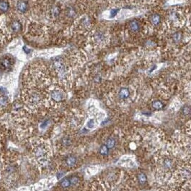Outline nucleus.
<instances>
[{"label": "nucleus", "instance_id": "obj_17", "mask_svg": "<svg viewBox=\"0 0 191 191\" xmlns=\"http://www.w3.org/2000/svg\"><path fill=\"white\" fill-rule=\"evenodd\" d=\"M86 126H87L88 128L89 129H93L95 126V120L94 119H91L90 120L88 121L87 124H86Z\"/></svg>", "mask_w": 191, "mask_h": 191}, {"label": "nucleus", "instance_id": "obj_14", "mask_svg": "<svg viewBox=\"0 0 191 191\" xmlns=\"http://www.w3.org/2000/svg\"><path fill=\"white\" fill-rule=\"evenodd\" d=\"M152 107L155 109H161L163 107V104L160 101H155L152 103Z\"/></svg>", "mask_w": 191, "mask_h": 191}, {"label": "nucleus", "instance_id": "obj_16", "mask_svg": "<svg viewBox=\"0 0 191 191\" xmlns=\"http://www.w3.org/2000/svg\"><path fill=\"white\" fill-rule=\"evenodd\" d=\"M138 180L139 182L142 184H144L146 181V176L143 173H139L138 175Z\"/></svg>", "mask_w": 191, "mask_h": 191}, {"label": "nucleus", "instance_id": "obj_15", "mask_svg": "<svg viewBox=\"0 0 191 191\" xmlns=\"http://www.w3.org/2000/svg\"><path fill=\"white\" fill-rule=\"evenodd\" d=\"M172 39H173L174 42L175 43H178L179 41H180L181 39H182V33L178 32L175 33L172 36Z\"/></svg>", "mask_w": 191, "mask_h": 191}, {"label": "nucleus", "instance_id": "obj_8", "mask_svg": "<svg viewBox=\"0 0 191 191\" xmlns=\"http://www.w3.org/2000/svg\"><path fill=\"white\" fill-rule=\"evenodd\" d=\"M129 94H130V93H129V90L127 88H122L119 90V97L122 99H127L129 96Z\"/></svg>", "mask_w": 191, "mask_h": 191}, {"label": "nucleus", "instance_id": "obj_11", "mask_svg": "<svg viewBox=\"0 0 191 191\" xmlns=\"http://www.w3.org/2000/svg\"><path fill=\"white\" fill-rule=\"evenodd\" d=\"M76 163V158L73 156H70L66 159V165L68 167H73Z\"/></svg>", "mask_w": 191, "mask_h": 191}, {"label": "nucleus", "instance_id": "obj_5", "mask_svg": "<svg viewBox=\"0 0 191 191\" xmlns=\"http://www.w3.org/2000/svg\"><path fill=\"white\" fill-rule=\"evenodd\" d=\"M60 7H57V5H53L48 9L47 15H48L49 18L55 19L57 18V17L60 15Z\"/></svg>", "mask_w": 191, "mask_h": 191}, {"label": "nucleus", "instance_id": "obj_3", "mask_svg": "<svg viewBox=\"0 0 191 191\" xmlns=\"http://www.w3.org/2000/svg\"><path fill=\"white\" fill-rule=\"evenodd\" d=\"M50 99L53 101L56 102V103H59V102H61L62 101L64 100L65 95L64 92L62 90H60V89L55 88L50 92Z\"/></svg>", "mask_w": 191, "mask_h": 191}, {"label": "nucleus", "instance_id": "obj_13", "mask_svg": "<svg viewBox=\"0 0 191 191\" xmlns=\"http://www.w3.org/2000/svg\"><path fill=\"white\" fill-rule=\"evenodd\" d=\"M99 152L101 155H107L108 153H109V148L107 147L106 144H103L100 147Z\"/></svg>", "mask_w": 191, "mask_h": 191}, {"label": "nucleus", "instance_id": "obj_22", "mask_svg": "<svg viewBox=\"0 0 191 191\" xmlns=\"http://www.w3.org/2000/svg\"><path fill=\"white\" fill-rule=\"evenodd\" d=\"M119 10V9H112L111 11V17H115V16L117 14Z\"/></svg>", "mask_w": 191, "mask_h": 191}, {"label": "nucleus", "instance_id": "obj_23", "mask_svg": "<svg viewBox=\"0 0 191 191\" xmlns=\"http://www.w3.org/2000/svg\"><path fill=\"white\" fill-rule=\"evenodd\" d=\"M47 121H44L43 122V124H41V128L42 129H45V128L46 127V126H47Z\"/></svg>", "mask_w": 191, "mask_h": 191}, {"label": "nucleus", "instance_id": "obj_20", "mask_svg": "<svg viewBox=\"0 0 191 191\" xmlns=\"http://www.w3.org/2000/svg\"><path fill=\"white\" fill-rule=\"evenodd\" d=\"M103 35L102 33L101 32H98L96 34V40L99 42H102L103 41Z\"/></svg>", "mask_w": 191, "mask_h": 191}, {"label": "nucleus", "instance_id": "obj_1", "mask_svg": "<svg viewBox=\"0 0 191 191\" xmlns=\"http://www.w3.org/2000/svg\"><path fill=\"white\" fill-rule=\"evenodd\" d=\"M14 59L9 55L2 56L0 59V69L4 71H9L11 70L14 66Z\"/></svg>", "mask_w": 191, "mask_h": 191}, {"label": "nucleus", "instance_id": "obj_19", "mask_svg": "<svg viewBox=\"0 0 191 191\" xmlns=\"http://www.w3.org/2000/svg\"><path fill=\"white\" fill-rule=\"evenodd\" d=\"M78 182H79L78 178H77V177H76V176L72 177V178H70V185H77V184L78 183Z\"/></svg>", "mask_w": 191, "mask_h": 191}, {"label": "nucleus", "instance_id": "obj_9", "mask_svg": "<svg viewBox=\"0 0 191 191\" xmlns=\"http://www.w3.org/2000/svg\"><path fill=\"white\" fill-rule=\"evenodd\" d=\"M161 17H159V15L155 14L151 16L150 17V21L152 22V24H153L154 25H157L159 22H160Z\"/></svg>", "mask_w": 191, "mask_h": 191}, {"label": "nucleus", "instance_id": "obj_7", "mask_svg": "<svg viewBox=\"0 0 191 191\" xmlns=\"http://www.w3.org/2000/svg\"><path fill=\"white\" fill-rule=\"evenodd\" d=\"M9 104V99L7 96L0 93V109H4Z\"/></svg>", "mask_w": 191, "mask_h": 191}, {"label": "nucleus", "instance_id": "obj_10", "mask_svg": "<svg viewBox=\"0 0 191 191\" xmlns=\"http://www.w3.org/2000/svg\"><path fill=\"white\" fill-rule=\"evenodd\" d=\"M129 28L133 32H137L139 30V24L138 22L136 21H132L129 24Z\"/></svg>", "mask_w": 191, "mask_h": 191}, {"label": "nucleus", "instance_id": "obj_4", "mask_svg": "<svg viewBox=\"0 0 191 191\" xmlns=\"http://www.w3.org/2000/svg\"><path fill=\"white\" fill-rule=\"evenodd\" d=\"M175 161L170 157H165L161 161V167L163 169L164 171L170 172L174 167Z\"/></svg>", "mask_w": 191, "mask_h": 191}, {"label": "nucleus", "instance_id": "obj_2", "mask_svg": "<svg viewBox=\"0 0 191 191\" xmlns=\"http://www.w3.org/2000/svg\"><path fill=\"white\" fill-rule=\"evenodd\" d=\"M34 156L41 162H45L47 160V150L45 145H37L34 149Z\"/></svg>", "mask_w": 191, "mask_h": 191}, {"label": "nucleus", "instance_id": "obj_6", "mask_svg": "<svg viewBox=\"0 0 191 191\" xmlns=\"http://www.w3.org/2000/svg\"><path fill=\"white\" fill-rule=\"evenodd\" d=\"M10 9L9 3L7 0H1L0 1V11L6 13Z\"/></svg>", "mask_w": 191, "mask_h": 191}, {"label": "nucleus", "instance_id": "obj_12", "mask_svg": "<svg viewBox=\"0 0 191 191\" xmlns=\"http://www.w3.org/2000/svg\"><path fill=\"white\" fill-rule=\"evenodd\" d=\"M106 145L109 149H113L115 146V145H116V141L113 138H109V139H107Z\"/></svg>", "mask_w": 191, "mask_h": 191}, {"label": "nucleus", "instance_id": "obj_18", "mask_svg": "<svg viewBox=\"0 0 191 191\" xmlns=\"http://www.w3.org/2000/svg\"><path fill=\"white\" fill-rule=\"evenodd\" d=\"M70 185V180L65 179L61 182V186L63 187V188H67V187H69Z\"/></svg>", "mask_w": 191, "mask_h": 191}, {"label": "nucleus", "instance_id": "obj_21", "mask_svg": "<svg viewBox=\"0 0 191 191\" xmlns=\"http://www.w3.org/2000/svg\"><path fill=\"white\" fill-rule=\"evenodd\" d=\"M182 113H183V114L188 115L190 113V109L189 106H184L183 108H182Z\"/></svg>", "mask_w": 191, "mask_h": 191}]
</instances>
